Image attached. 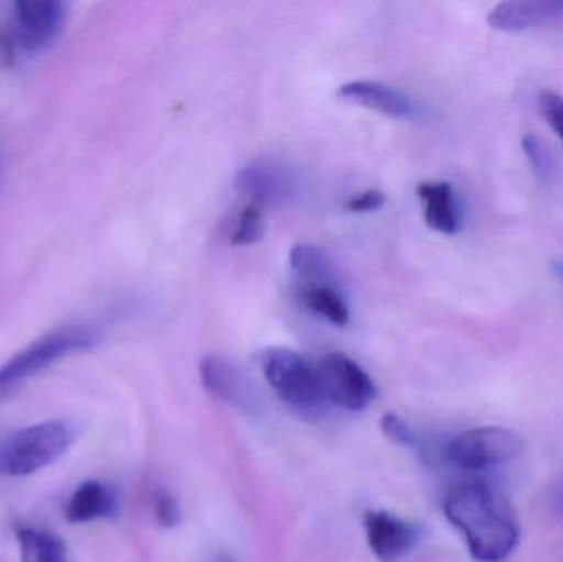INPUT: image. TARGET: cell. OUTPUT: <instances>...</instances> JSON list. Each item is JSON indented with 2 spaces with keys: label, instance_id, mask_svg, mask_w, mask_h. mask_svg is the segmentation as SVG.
Segmentation results:
<instances>
[{
  "label": "cell",
  "instance_id": "6da1fadb",
  "mask_svg": "<svg viewBox=\"0 0 563 562\" xmlns=\"http://www.w3.org/2000/svg\"><path fill=\"white\" fill-rule=\"evenodd\" d=\"M443 510L478 562H505L519 547L521 525L511 502L485 482L450 491Z\"/></svg>",
  "mask_w": 563,
  "mask_h": 562
},
{
  "label": "cell",
  "instance_id": "5bb4252c",
  "mask_svg": "<svg viewBox=\"0 0 563 562\" xmlns=\"http://www.w3.org/2000/svg\"><path fill=\"white\" fill-rule=\"evenodd\" d=\"M236 187L247 197L253 198L254 205L279 203L294 194V181L287 172L271 164H253L240 170Z\"/></svg>",
  "mask_w": 563,
  "mask_h": 562
},
{
  "label": "cell",
  "instance_id": "30bf717a",
  "mask_svg": "<svg viewBox=\"0 0 563 562\" xmlns=\"http://www.w3.org/2000/svg\"><path fill=\"white\" fill-rule=\"evenodd\" d=\"M563 19V0H521L498 3L489 12L488 23L499 32H522Z\"/></svg>",
  "mask_w": 563,
  "mask_h": 562
},
{
  "label": "cell",
  "instance_id": "d4e9b609",
  "mask_svg": "<svg viewBox=\"0 0 563 562\" xmlns=\"http://www.w3.org/2000/svg\"><path fill=\"white\" fill-rule=\"evenodd\" d=\"M221 562H231V561H228V560H227V561H221Z\"/></svg>",
  "mask_w": 563,
  "mask_h": 562
},
{
  "label": "cell",
  "instance_id": "e0dca14e",
  "mask_svg": "<svg viewBox=\"0 0 563 562\" xmlns=\"http://www.w3.org/2000/svg\"><path fill=\"white\" fill-rule=\"evenodd\" d=\"M290 264L298 276L303 277L308 284H324L333 286L334 269L327 254L311 244H297L290 251Z\"/></svg>",
  "mask_w": 563,
  "mask_h": 562
},
{
  "label": "cell",
  "instance_id": "603a6c76",
  "mask_svg": "<svg viewBox=\"0 0 563 562\" xmlns=\"http://www.w3.org/2000/svg\"><path fill=\"white\" fill-rule=\"evenodd\" d=\"M155 514H157L158 521L165 527H174L180 520L177 502L164 492L155 498Z\"/></svg>",
  "mask_w": 563,
  "mask_h": 562
},
{
  "label": "cell",
  "instance_id": "7402d4cb",
  "mask_svg": "<svg viewBox=\"0 0 563 562\" xmlns=\"http://www.w3.org/2000/svg\"><path fill=\"white\" fill-rule=\"evenodd\" d=\"M522 148H525L526 155H528L534 170L541 177L548 175L549 170H551V158H549L548 151H545L542 142L536 135L528 134L522 139Z\"/></svg>",
  "mask_w": 563,
  "mask_h": 562
},
{
  "label": "cell",
  "instance_id": "9c48e42d",
  "mask_svg": "<svg viewBox=\"0 0 563 562\" xmlns=\"http://www.w3.org/2000/svg\"><path fill=\"white\" fill-rule=\"evenodd\" d=\"M201 379L211 395L223 399L228 405L246 411L256 406V395L250 379L233 362L223 356L211 355L201 362Z\"/></svg>",
  "mask_w": 563,
  "mask_h": 562
},
{
  "label": "cell",
  "instance_id": "ba28073f",
  "mask_svg": "<svg viewBox=\"0 0 563 562\" xmlns=\"http://www.w3.org/2000/svg\"><path fill=\"white\" fill-rule=\"evenodd\" d=\"M367 541L374 557L383 562L406 558L420 540V528L384 511H369L364 518Z\"/></svg>",
  "mask_w": 563,
  "mask_h": 562
},
{
  "label": "cell",
  "instance_id": "d6986e66",
  "mask_svg": "<svg viewBox=\"0 0 563 562\" xmlns=\"http://www.w3.org/2000/svg\"><path fill=\"white\" fill-rule=\"evenodd\" d=\"M380 428H383L384 434L390 441L396 442V444L407 445V448H417L419 445L416 431L402 418L394 415V412H387V415L383 416Z\"/></svg>",
  "mask_w": 563,
  "mask_h": 562
},
{
  "label": "cell",
  "instance_id": "7a4b0ae2",
  "mask_svg": "<svg viewBox=\"0 0 563 562\" xmlns=\"http://www.w3.org/2000/svg\"><path fill=\"white\" fill-rule=\"evenodd\" d=\"M98 343L88 326H66L40 337L0 366V401L29 379L35 378L66 356L86 352Z\"/></svg>",
  "mask_w": 563,
  "mask_h": 562
},
{
  "label": "cell",
  "instance_id": "5b68a950",
  "mask_svg": "<svg viewBox=\"0 0 563 562\" xmlns=\"http://www.w3.org/2000/svg\"><path fill=\"white\" fill-rule=\"evenodd\" d=\"M66 22V5L58 0H19L12 5L9 29L0 33V53L12 62L20 53L48 48Z\"/></svg>",
  "mask_w": 563,
  "mask_h": 562
},
{
  "label": "cell",
  "instance_id": "ac0fdd59",
  "mask_svg": "<svg viewBox=\"0 0 563 562\" xmlns=\"http://www.w3.org/2000/svg\"><path fill=\"white\" fill-rule=\"evenodd\" d=\"M264 234V214L260 205H247L241 211L240 221H238L236 230L231 236L233 246H250L257 243Z\"/></svg>",
  "mask_w": 563,
  "mask_h": 562
},
{
  "label": "cell",
  "instance_id": "3957f363",
  "mask_svg": "<svg viewBox=\"0 0 563 562\" xmlns=\"http://www.w3.org/2000/svg\"><path fill=\"white\" fill-rule=\"evenodd\" d=\"M75 439L66 421H46L20 429L0 442V474L26 477L58 461Z\"/></svg>",
  "mask_w": 563,
  "mask_h": 562
},
{
  "label": "cell",
  "instance_id": "4fadbf2b",
  "mask_svg": "<svg viewBox=\"0 0 563 562\" xmlns=\"http://www.w3.org/2000/svg\"><path fill=\"white\" fill-rule=\"evenodd\" d=\"M423 205V217L432 230L442 234H456L462 228V211L455 190L449 181H423L417 187Z\"/></svg>",
  "mask_w": 563,
  "mask_h": 562
},
{
  "label": "cell",
  "instance_id": "ffe728a7",
  "mask_svg": "<svg viewBox=\"0 0 563 562\" xmlns=\"http://www.w3.org/2000/svg\"><path fill=\"white\" fill-rule=\"evenodd\" d=\"M539 108H541L545 122L563 141V96L555 91H542L541 98H539Z\"/></svg>",
  "mask_w": 563,
  "mask_h": 562
},
{
  "label": "cell",
  "instance_id": "52a82bcc",
  "mask_svg": "<svg viewBox=\"0 0 563 562\" xmlns=\"http://www.w3.org/2000/svg\"><path fill=\"white\" fill-rule=\"evenodd\" d=\"M317 372L324 399L340 408L363 411L376 398V385L371 376L343 353L324 355Z\"/></svg>",
  "mask_w": 563,
  "mask_h": 562
},
{
  "label": "cell",
  "instance_id": "9a60e30c",
  "mask_svg": "<svg viewBox=\"0 0 563 562\" xmlns=\"http://www.w3.org/2000/svg\"><path fill=\"white\" fill-rule=\"evenodd\" d=\"M15 535L22 562H69L65 541L58 535L29 527L16 528Z\"/></svg>",
  "mask_w": 563,
  "mask_h": 562
},
{
  "label": "cell",
  "instance_id": "8fae6325",
  "mask_svg": "<svg viewBox=\"0 0 563 562\" xmlns=\"http://www.w3.org/2000/svg\"><path fill=\"white\" fill-rule=\"evenodd\" d=\"M338 95L350 102L373 109L390 118L406 119L416 114V106L409 96L393 86L377 81H351L341 86Z\"/></svg>",
  "mask_w": 563,
  "mask_h": 562
},
{
  "label": "cell",
  "instance_id": "44dd1931",
  "mask_svg": "<svg viewBox=\"0 0 563 562\" xmlns=\"http://www.w3.org/2000/svg\"><path fill=\"white\" fill-rule=\"evenodd\" d=\"M384 205H386V195L374 188V190H366L351 197L344 203V210L351 211V213H371V211L380 210Z\"/></svg>",
  "mask_w": 563,
  "mask_h": 562
},
{
  "label": "cell",
  "instance_id": "cb8c5ba5",
  "mask_svg": "<svg viewBox=\"0 0 563 562\" xmlns=\"http://www.w3.org/2000/svg\"><path fill=\"white\" fill-rule=\"evenodd\" d=\"M552 271H554L555 277L561 280L563 286V261H554L552 263Z\"/></svg>",
  "mask_w": 563,
  "mask_h": 562
},
{
  "label": "cell",
  "instance_id": "7c38bea8",
  "mask_svg": "<svg viewBox=\"0 0 563 562\" xmlns=\"http://www.w3.org/2000/svg\"><path fill=\"white\" fill-rule=\"evenodd\" d=\"M119 511V497L111 485L88 481L76 488L66 505L65 517L69 524L82 525L89 521L114 518Z\"/></svg>",
  "mask_w": 563,
  "mask_h": 562
},
{
  "label": "cell",
  "instance_id": "277c9868",
  "mask_svg": "<svg viewBox=\"0 0 563 562\" xmlns=\"http://www.w3.org/2000/svg\"><path fill=\"white\" fill-rule=\"evenodd\" d=\"M263 372L274 392L298 415L320 418L327 409L317 368L290 349L274 346L263 353Z\"/></svg>",
  "mask_w": 563,
  "mask_h": 562
},
{
  "label": "cell",
  "instance_id": "2e32d148",
  "mask_svg": "<svg viewBox=\"0 0 563 562\" xmlns=\"http://www.w3.org/2000/svg\"><path fill=\"white\" fill-rule=\"evenodd\" d=\"M301 304L333 326L344 327L350 322V309L333 286L303 284L298 293Z\"/></svg>",
  "mask_w": 563,
  "mask_h": 562
},
{
  "label": "cell",
  "instance_id": "8992f818",
  "mask_svg": "<svg viewBox=\"0 0 563 562\" xmlns=\"http://www.w3.org/2000/svg\"><path fill=\"white\" fill-rule=\"evenodd\" d=\"M522 449L525 441L518 432L499 426H486L460 432L450 439L443 454L453 467L483 472L515 461Z\"/></svg>",
  "mask_w": 563,
  "mask_h": 562
}]
</instances>
